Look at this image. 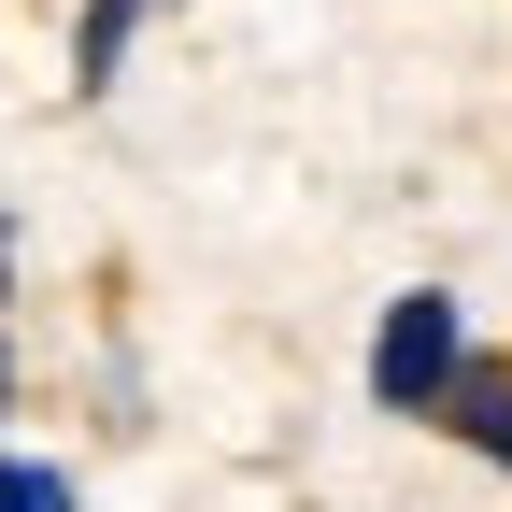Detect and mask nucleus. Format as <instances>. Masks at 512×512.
I'll use <instances>...</instances> for the list:
<instances>
[{"label":"nucleus","instance_id":"6","mask_svg":"<svg viewBox=\"0 0 512 512\" xmlns=\"http://www.w3.org/2000/svg\"><path fill=\"white\" fill-rule=\"evenodd\" d=\"M0 399H15V370H0Z\"/></svg>","mask_w":512,"mask_h":512},{"label":"nucleus","instance_id":"4","mask_svg":"<svg viewBox=\"0 0 512 512\" xmlns=\"http://www.w3.org/2000/svg\"><path fill=\"white\" fill-rule=\"evenodd\" d=\"M0 512H72V470H43V456H0Z\"/></svg>","mask_w":512,"mask_h":512},{"label":"nucleus","instance_id":"2","mask_svg":"<svg viewBox=\"0 0 512 512\" xmlns=\"http://www.w3.org/2000/svg\"><path fill=\"white\" fill-rule=\"evenodd\" d=\"M441 427H456L470 456H498V470H512V370H498V356H470V370H456V399H441Z\"/></svg>","mask_w":512,"mask_h":512},{"label":"nucleus","instance_id":"5","mask_svg":"<svg viewBox=\"0 0 512 512\" xmlns=\"http://www.w3.org/2000/svg\"><path fill=\"white\" fill-rule=\"evenodd\" d=\"M0 285H15V228H0Z\"/></svg>","mask_w":512,"mask_h":512},{"label":"nucleus","instance_id":"1","mask_svg":"<svg viewBox=\"0 0 512 512\" xmlns=\"http://www.w3.org/2000/svg\"><path fill=\"white\" fill-rule=\"evenodd\" d=\"M456 370H470L456 299H441V285L384 299V328H370V399H384V413H441V399H456Z\"/></svg>","mask_w":512,"mask_h":512},{"label":"nucleus","instance_id":"3","mask_svg":"<svg viewBox=\"0 0 512 512\" xmlns=\"http://www.w3.org/2000/svg\"><path fill=\"white\" fill-rule=\"evenodd\" d=\"M157 0H86V29H72V86H114L128 72V43H143Z\"/></svg>","mask_w":512,"mask_h":512}]
</instances>
